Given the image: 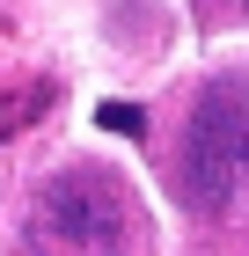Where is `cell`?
Here are the masks:
<instances>
[{
	"instance_id": "obj_1",
	"label": "cell",
	"mask_w": 249,
	"mask_h": 256,
	"mask_svg": "<svg viewBox=\"0 0 249 256\" xmlns=\"http://www.w3.org/2000/svg\"><path fill=\"white\" fill-rule=\"evenodd\" d=\"M242 183H249V74H220L191 102L176 190H183L191 212H227V198Z\"/></svg>"
},
{
	"instance_id": "obj_2",
	"label": "cell",
	"mask_w": 249,
	"mask_h": 256,
	"mask_svg": "<svg viewBox=\"0 0 249 256\" xmlns=\"http://www.w3.org/2000/svg\"><path fill=\"white\" fill-rule=\"evenodd\" d=\"M125 227H132L125 190L88 168H66V176L37 183V198H30V242H44L59 256H103Z\"/></svg>"
},
{
	"instance_id": "obj_3",
	"label": "cell",
	"mask_w": 249,
	"mask_h": 256,
	"mask_svg": "<svg viewBox=\"0 0 249 256\" xmlns=\"http://www.w3.org/2000/svg\"><path fill=\"white\" fill-rule=\"evenodd\" d=\"M96 124H103V132H125V139H139V132H147L139 102H103V110H96Z\"/></svg>"
}]
</instances>
